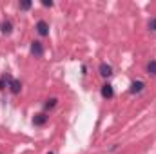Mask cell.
<instances>
[{
    "instance_id": "1",
    "label": "cell",
    "mask_w": 156,
    "mask_h": 154,
    "mask_svg": "<svg viewBox=\"0 0 156 154\" xmlns=\"http://www.w3.org/2000/svg\"><path fill=\"white\" fill-rule=\"evenodd\" d=\"M5 80L9 82V89H11V93H13V94H18V93L22 91V83H20L18 80H15V78L7 76V75H5Z\"/></svg>"
},
{
    "instance_id": "2",
    "label": "cell",
    "mask_w": 156,
    "mask_h": 154,
    "mask_svg": "<svg viewBox=\"0 0 156 154\" xmlns=\"http://www.w3.org/2000/svg\"><path fill=\"white\" fill-rule=\"evenodd\" d=\"M37 31H38L40 37H47L49 35V24L45 20H38L37 22Z\"/></svg>"
},
{
    "instance_id": "3",
    "label": "cell",
    "mask_w": 156,
    "mask_h": 154,
    "mask_svg": "<svg viewBox=\"0 0 156 154\" xmlns=\"http://www.w3.org/2000/svg\"><path fill=\"white\" fill-rule=\"evenodd\" d=\"M144 87H145V83H144V82H140V80H136V82H133V83H131V89H129V93H131V94L142 93V91H144Z\"/></svg>"
},
{
    "instance_id": "4",
    "label": "cell",
    "mask_w": 156,
    "mask_h": 154,
    "mask_svg": "<svg viewBox=\"0 0 156 154\" xmlns=\"http://www.w3.org/2000/svg\"><path fill=\"white\" fill-rule=\"evenodd\" d=\"M102 96H104V98H113V96H115V91H113V85H111V83L102 85Z\"/></svg>"
},
{
    "instance_id": "5",
    "label": "cell",
    "mask_w": 156,
    "mask_h": 154,
    "mask_svg": "<svg viewBox=\"0 0 156 154\" xmlns=\"http://www.w3.org/2000/svg\"><path fill=\"white\" fill-rule=\"evenodd\" d=\"M31 54H35V56H42L44 54V47H42L40 42H33L31 44Z\"/></svg>"
},
{
    "instance_id": "6",
    "label": "cell",
    "mask_w": 156,
    "mask_h": 154,
    "mask_svg": "<svg viewBox=\"0 0 156 154\" xmlns=\"http://www.w3.org/2000/svg\"><path fill=\"white\" fill-rule=\"evenodd\" d=\"M100 75L104 78L111 76L113 75V69H111V65H107V64H100Z\"/></svg>"
},
{
    "instance_id": "7",
    "label": "cell",
    "mask_w": 156,
    "mask_h": 154,
    "mask_svg": "<svg viewBox=\"0 0 156 154\" xmlns=\"http://www.w3.org/2000/svg\"><path fill=\"white\" fill-rule=\"evenodd\" d=\"M45 121H47V116L44 114V113H40V114H37L33 118V123H35V125H44Z\"/></svg>"
},
{
    "instance_id": "8",
    "label": "cell",
    "mask_w": 156,
    "mask_h": 154,
    "mask_svg": "<svg viewBox=\"0 0 156 154\" xmlns=\"http://www.w3.org/2000/svg\"><path fill=\"white\" fill-rule=\"evenodd\" d=\"M147 73L156 76V60H151V62H149V65H147Z\"/></svg>"
},
{
    "instance_id": "9",
    "label": "cell",
    "mask_w": 156,
    "mask_h": 154,
    "mask_svg": "<svg viewBox=\"0 0 156 154\" xmlns=\"http://www.w3.org/2000/svg\"><path fill=\"white\" fill-rule=\"evenodd\" d=\"M2 33H4V35H9V33H11V24H9V22H4V24H2Z\"/></svg>"
},
{
    "instance_id": "10",
    "label": "cell",
    "mask_w": 156,
    "mask_h": 154,
    "mask_svg": "<svg viewBox=\"0 0 156 154\" xmlns=\"http://www.w3.org/2000/svg\"><path fill=\"white\" fill-rule=\"evenodd\" d=\"M55 105H56V98H51V100L45 102V109H53Z\"/></svg>"
},
{
    "instance_id": "11",
    "label": "cell",
    "mask_w": 156,
    "mask_h": 154,
    "mask_svg": "<svg viewBox=\"0 0 156 154\" xmlns=\"http://www.w3.org/2000/svg\"><path fill=\"white\" fill-rule=\"evenodd\" d=\"M33 4L29 2V0H26V2H20V9H29Z\"/></svg>"
},
{
    "instance_id": "12",
    "label": "cell",
    "mask_w": 156,
    "mask_h": 154,
    "mask_svg": "<svg viewBox=\"0 0 156 154\" xmlns=\"http://www.w3.org/2000/svg\"><path fill=\"white\" fill-rule=\"evenodd\" d=\"M149 27H151L153 31H156V18H151V22H149Z\"/></svg>"
},
{
    "instance_id": "13",
    "label": "cell",
    "mask_w": 156,
    "mask_h": 154,
    "mask_svg": "<svg viewBox=\"0 0 156 154\" xmlns=\"http://www.w3.org/2000/svg\"><path fill=\"white\" fill-rule=\"evenodd\" d=\"M42 5H45V7H51V5H53V2H51V0H44V2H42Z\"/></svg>"
}]
</instances>
